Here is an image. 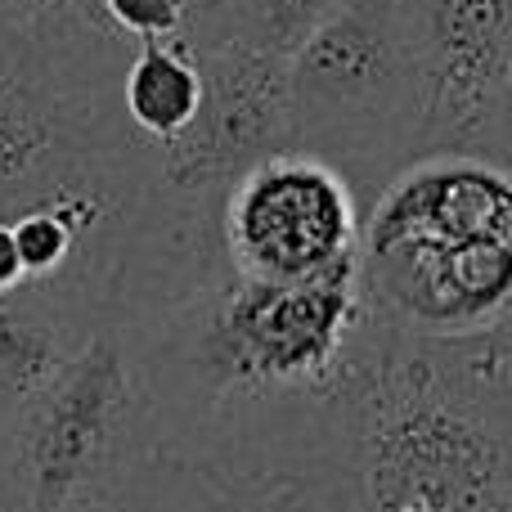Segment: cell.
Here are the masks:
<instances>
[{
  "label": "cell",
  "instance_id": "1",
  "mask_svg": "<svg viewBox=\"0 0 512 512\" xmlns=\"http://www.w3.org/2000/svg\"><path fill=\"white\" fill-rule=\"evenodd\" d=\"M360 283L400 337L490 333L512 310V167L463 149L409 158L364 207Z\"/></svg>",
  "mask_w": 512,
  "mask_h": 512
},
{
  "label": "cell",
  "instance_id": "2",
  "mask_svg": "<svg viewBox=\"0 0 512 512\" xmlns=\"http://www.w3.org/2000/svg\"><path fill=\"white\" fill-rule=\"evenodd\" d=\"M126 50L72 5L0 18V221L77 189L158 176V153L122 113Z\"/></svg>",
  "mask_w": 512,
  "mask_h": 512
},
{
  "label": "cell",
  "instance_id": "3",
  "mask_svg": "<svg viewBox=\"0 0 512 512\" xmlns=\"http://www.w3.org/2000/svg\"><path fill=\"white\" fill-rule=\"evenodd\" d=\"M95 512H364L351 387L162 441Z\"/></svg>",
  "mask_w": 512,
  "mask_h": 512
},
{
  "label": "cell",
  "instance_id": "4",
  "mask_svg": "<svg viewBox=\"0 0 512 512\" xmlns=\"http://www.w3.org/2000/svg\"><path fill=\"white\" fill-rule=\"evenodd\" d=\"M158 450V405L117 315H99L0 432L9 512H95Z\"/></svg>",
  "mask_w": 512,
  "mask_h": 512
},
{
  "label": "cell",
  "instance_id": "5",
  "mask_svg": "<svg viewBox=\"0 0 512 512\" xmlns=\"http://www.w3.org/2000/svg\"><path fill=\"white\" fill-rule=\"evenodd\" d=\"M288 149L324 158L360 203L418 158V95L396 0H346L283 63Z\"/></svg>",
  "mask_w": 512,
  "mask_h": 512
},
{
  "label": "cell",
  "instance_id": "6",
  "mask_svg": "<svg viewBox=\"0 0 512 512\" xmlns=\"http://www.w3.org/2000/svg\"><path fill=\"white\" fill-rule=\"evenodd\" d=\"M364 203L324 158L283 149L221 194V248L239 274L306 283L360 270Z\"/></svg>",
  "mask_w": 512,
  "mask_h": 512
},
{
  "label": "cell",
  "instance_id": "7",
  "mask_svg": "<svg viewBox=\"0 0 512 512\" xmlns=\"http://www.w3.org/2000/svg\"><path fill=\"white\" fill-rule=\"evenodd\" d=\"M423 153H486L512 68V0H396Z\"/></svg>",
  "mask_w": 512,
  "mask_h": 512
},
{
  "label": "cell",
  "instance_id": "8",
  "mask_svg": "<svg viewBox=\"0 0 512 512\" xmlns=\"http://www.w3.org/2000/svg\"><path fill=\"white\" fill-rule=\"evenodd\" d=\"M194 59L203 72V104L176 140L153 149L158 185L221 198L252 162L288 149V77L279 59L234 41L194 50Z\"/></svg>",
  "mask_w": 512,
  "mask_h": 512
},
{
  "label": "cell",
  "instance_id": "9",
  "mask_svg": "<svg viewBox=\"0 0 512 512\" xmlns=\"http://www.w3.org/2000/svg\"><path fill=\"white\" fill-rule=\"evenodd\" d=\"M90 328L95 319L59 301L32 292H0V432L54 378V369L77 351Z\"/></svg>",
  "mask_w": 512,
  "mask_h": 512
},
{
  "label": "cell",
  "instance_id": "10",
  "mask_svg": "<svg viewBox=\"0 0 512 512\" xmlns=\"http://www.w3.org/2000/svg\"><path fill=\"white\" fill-rule=\"evenodd\" d=\"M203 104V72L185 41H149L126 50L122 113L149 149L171 144Z\"/></svg>",
  "mask_w": 512,
  "mask_h": 512
},
{
  "label": "cell",
  "instance_id": "11",
  "mask_svg": "<svg viewBox=\"0 0 512 512\" xmlns=\"http://www.w3.org/2000/svg\"><path fill=\"white\" fill-rule=\"evenodd\" d=\"M342 5L346 0H234L221 18L198 27L185 45L189 50H207V45L234 41V45H248L256 54H270V59L288 63L301 50V41L319 23H328Z\"/></svg>",
  "mask_w": 512,
  "mask_h": 512
},
{
  "label": "cell",
  "instance_id": "12",
  "mask_svg": "<svg viewBox=\"0 0 512 512\" xmlns=\"http://www.w3.org/2000/svg\"><path fill=\"white\" fill-rule=\"evenodd\" d=\"M90 27L122 45L185 41L189 0H68Z\"/></svg>",
  "mask_w": 512,
  "mask_h": 512
},
{
  "label": "cell",
  "instance_id": "13",
  "mask_svg": "<svg viewBox=\"0 0 512 512\" xmlns=\"http://www.w3.org/2000/svg\"><path fill=\"white\" fill-rule=\"evenodd\" d=\"M486 153L512 162V68H508V90H504V104H499V122H495V135H490Z\"/></svg>",
  "mask_w": 512,
  "mask_h": 512
},
{
  "label": "cell",
  "instance_id": "14",
  "mask_svg": "<svg viewBox=\"0 0 512 512\" xmlns=\"http://www.w3.org/2000/svg\"><path fill=\"white\" fill-rule=\"evenodd\" d=\"M68 5V0H0V18H9V23H23V18H41L50 14V9Z\"/></svg>",
  "mask_w": 512,
  "mask_h": 512
},
{
  "label": "cell",
  "instance_id": "15",
  "mask_svg": "<svg viewBox=\"0 0 512 512\" xmlns=\"http://www.w3.org/2000/svg\"><path fill=\"white\" fill-rule=\"evenodd\" d=\"M508 167H512V162H508ZM490 337H495V342H499V346H504V351H512V310H508V315H504V319H499V324H495V328H490Z\"/></svg>",
  "mask_w": 512,
  "mask_h": 512
},
{
  "label": "cell",
  "instance_id": "16",
  "mask_svg": "<svg viewBox=\"0 0 512 512\" xmlns=\"http://www.w3.org/2000/svg\"><path fill=\"white\" fill-rule=\"evenodd\" d=\"M387 512H432V508H387Z\"/></svg>",
  "mask_w": 512,
  "mask_h": 512
},
{
  "label": "cell",
  "instance_id": "17",
  "mask_svg": "<svg viewBox=\"0 0 512 512\" xmlns=\"http://www.w3.org/2000/svg\"><path fill=\"white\" fill-rule=\"evenodd\" d=\"M0 512H9V508H5V481H0Z\"/></svg>",
  "mask_w": 512,
  "mask_h": 512
}]
</instances>
